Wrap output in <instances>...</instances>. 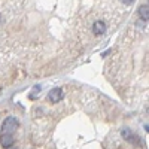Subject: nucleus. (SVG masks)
<instances>
[{"label": "nucleus", "instance_id": "1", "mask_svg": "<svg viewBox=\"0 0 149 149\" xmlns=\"http://www.w3.org/2000/svg\"><path fill=\"white\" fill-rule=\"evenodd\" d=\"M17 127H18V121H17V118H14V116H8V118L3 121V127H2V130H3L5 133H10V131H14Z\"/></svg>", "mask_w": 149, "mask_h": 149}, {"label": "nucleus", "instance_id": "3", "mask_svg": "<svg viewBox=\"0 0 149 149\" xmlns=\"http://www.w3.org/2000/svg\"><path fill=\"white\" fill-rule=\"evenodd\" d=\"M0 143H2L3 148H10L14 145V136H12V133H3L2 139H0Z\"/></svg>", "mask_w": 149, "mask_h": 149}, {"label": "nucleus", "instance_id": "5", "mask_svg": "<svg viewBox=\"0 0 149 149\" xmlns=\"http://www.w3.org/2000/svg\"><path fill=\"white\" fill-rule=\"evenodd\" d=\"M93 33L94 34H104L106 33V24H104V21H95L94 24H93Z\"/></svg>", "mask_w": 149, "mask_h": 149}, {"label": "nucleus", "instance_id": "2", "mask_svg": "<svg viewBox=\"0 0 149 149\" xmlns=\"http://www.w3.org/2000/svg\"><path fill=\"white\" fill-rule=\"evenodd\" d=\"M121 134H122V137L125 139V140H128L130 143H139V137L136 134H133L128 128H122Z\"/></svg>", "mask_w": 149, "mask_h": 149}, {"label": "nucleus", "instance_id": "7", "mask_svg": "<svg viewBox=\"0 0 149 149\" xmlns=\"http://www.w3.org/2000/svg\"><path fill=\"white\" fill-rule=\"evenodd\" d=\"M121 2H122L124 5H131V3L134 2V0H121Z\"/></svg>", "mask_w": 149, "mask_h": 149}, {"label": "nucleus", "instance_id": "6", "mask_svg": "<svg viewBox=\"0 0 149 149\" xmlns=\"http://www.w3.org/2000/svg\"><path fill=\"white\" fill-rule=\"evenodd\" d=\"M139 15H140L142 21L148 22V19H149V10H148V5H143V6H140V8H139Z\"/></svg>", "mask_w": 149, "mask_h": 149}, {"label": "nucleus", "instance_id": "8", "mask_svg": "<svg viewBox=\"0 0 149 149\" xmlns=\"http://www.w3.org/2000/svg\"><path fill=\"white\" fill-rule=\"evenodd\" d=\"M0 21H2V17H0Z\"/></svg>", "mask_w": 149, "mask_h": 149}, {"label": "nucleus", "instance_id": "4", "mask_svg": "<svg viewBox=\"0 0 149 149\" xmlns=\"http://www.w3.org/2000/svg\"><path fill=\"white\" fill-rule=\"evenodd\" d=\"M61 98H63V90L61 88H54L49 93V100H51V103H58Z\"/></svg>", "mask_w": 149, "mask_h": 149}]
</instances>
